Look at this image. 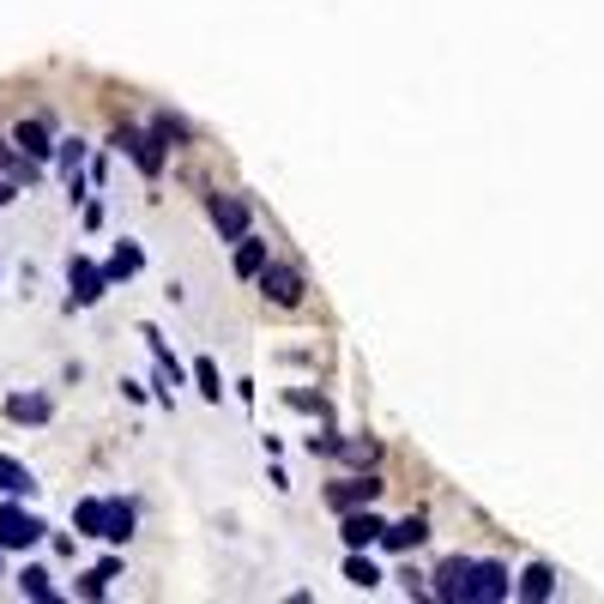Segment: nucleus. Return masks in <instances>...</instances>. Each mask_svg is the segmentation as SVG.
<instances>
[{"mask_svg":"<svg viewBox=\"0 0 604 604\" xmlns=\"http://www.w3.org/2000/svg\"><path fill=\"white\" fill-rule=\"evenodd\" d=\"M73 526H80L85 539H104V496H85L80 508H73Z\"/></svg>","mask_w":604,"mask_h":604,"instance_id":"6ab92c4d","label":"nucleus"},{"mask_svg":"<svg viewBox=\"0 0 604 604\" xmlns=\"http://www.w3.org/2000/svg\"><path fill=\"white\" fill-rule=\"evenodd\" d=\"M67 285H73L67 309H97V302H104V290H109V278H104V266H92V261H73V266H67Z\"/></svg>","mask_w":604,"mask_h":604,"instance_id":"423d86ee","label":"nucleus"},{"mask_svg":"<svg viewBox=\"0 0 604 604\" xmlns=\"http://www.w3.org/2000/svg\"><path fill=\"white\" fill-rule=\"evenodd\" d=\"M116 145L128 152V164L145 176V182H158L164 164H170V145H164L152 128H116Z\"/></svg>","mask_w":604,"mask_h":604,"instance_id":"f03ea898","label":"nucleus"},{"mask_svg":"<svg viewBox=\"0 0 604 604\" xmlns=\"http://www.w3.org/2000/svg\"><path fill=\"white\" fill-rule=\"evenodd\" d=\"M382 514H369V508H351V514H345V520H339V532H345V544H351V551H363V544H375V539H382Z\"/></svg>","mask_w":604,"mask_h":604,"instance_id":"9d476101","label":"nucleus"},{"mask_svg":"<svg viewBox=\"0 0 604 604\" xmlns=\"http://www.w3.org/2000/svg\"><path fill=\"white\" fill-rule=\"evenodd\" d=\"M116 575H121L116 556H109V563H97V568H85V575H80V599H104L109 580H116Z\"/></svg>","mask_w":604,"mask_h":604,"instance_id":"a211bd4d","label":"nucleus"},{"mask_svg":"<svg viewBox=\"0 0 604 604\" xmlns=\"http://www.w3.org/2000/svg\"><path fill=\"white\" fill-rule=\"evenodd\" d=\"M430 539V520L423 514H406V520H394V526H382V551H418V544Z\"/></svg>","mask_w":604,"mask_h":604,"instance_id":"1a4fd4ad","label":"nucleus"},{"mask_svg":"<svg viewBox=\"0 0 604 604\" xmlns=\"http://www.w3.org/2000/svg\"><path fill=\"white\" fill-rule=\"evenodd\" d=\"M290 406H297V411H321V418H327V399H321V394H302V387H290Z\"/></svg>","mask_w":604,"mask_h":604,"instance_id":"393cba45","label":"nucleus"},{"mask_svg":"<svg viewBox=\"0 0 604 604\" xmlns=\"http://www.w3.org/2000/svg\"><path fill=\"white\" fill-rule=\"evenodd\" d=\"M266 261H273V254H266V242L254 237V230H249V237H237V278H254Z\"/></svg>","mask_w":604,"mask_h":604,"instance_id":"dca6fc26","label":"nucleus"},{"mask_svg":"<svg viewBox=\"0 0 604 604\" xmlns=\"http://www.w3.org/2000/svg\"><path fill=\"white\" fill-rule=\"evenodd\" d=\"M152 133H158L164 145H188V140H194V128H188L182 116H158V128H152Z\"/></svg>","mask_w":604,"mask_h":604,"instance_id":"4be33fe9","label":"nucleus"},{"mask_svg":"<svg viewBox=\"0 0 604 604\" xmlns=\"http://www.w3.org/2000/svg\"><path fill=\"white\" fill-rule=\"evenodd\" d=\"M514 592H520L526 604H544V599H551V592H556V575H551V568H544V563H532V568H526V575H520V587H514Z\"/></svg>","mask_w":604,"mask_h":604,"instance_id":"2eb2a0df","label":"nucleus"},{"mask_svg":"<svg viewBox=\"0 0 604 604\" xmlns=\"http://www.w3.org/2000/svg\"><path fill=\"white\" fill-rule=\"evenodd\" d=\"M13 194H19V188H13V176H0V206H7Z\"/></svg>","mask_w":604,"mask_h":604,"instance_id":"a878e982","label":"nucleus"},{"mask_svg":"<svg viewBox=\"0 0 604 604\" xmlns=\"http://www.w3.org/2000/svg\"><path fill=\"white\" fill-rule=\"evenodd\" d=\"M0 496H37V472L19 466L13 454H0Z\"/></svg>","mask_w":604,"mask_h":604,"instance_id":"9b49d317","label":"nucleus"},{"mask_svg":"<svg viewBox=\"0 0 604 604\" xmlns=\"http://www.w3.org/2000/svg\"><path fill=\"white\" fill-rule=\"evenodd\" d=\"M43 532L49 526L25 514V502H0V551H31V544H43Z\"/></svg>","mask_w":604,"mask_h":604,"instance_id":"7ed1b4c3","label":"nucleus"},{"mask_svg":"<svg viewBox=\"0 0 604 604\" xmlns=\"http://www.w3.org/2000/svg\"><path fill=\"white\" fill-rule=\"evenodd\" d=\"M19 592H25L31 604H55V599H61V592H55V575H49V568H25V575H19Z\"/></svg>","mask_w":604,"mask_h":604,"instance_id":"f3484780","label":"nucleus"},{"mask_svg":"<svg viewBox=\"0 0 604 604\" xmlns=\"http://www.w3.org/2000/svg\"><path fill=\"white\" fill-rule=\"evenodd\" d=\"M309 454H327V460H339V454H345V435H339V430H321V435H309Z\"/></svg>","mask_w":604,"mask_h":604,"instance_id":"b1692460","label":"nucleus"},{"mask_svg":"<svg viewBox=\"0 0 604 604\" xmlns=\"http://www.w3.org/2000/svg\"><path fill=\"white\" fill-rule=\"evenodd\" d=\"M104 539L109 544H128L133 539V502H104Z\"/></svg>","mask_w":604,"mask_h":604,"instance_id":"f8f14e48","label":"nucleus"},{"mask_svg":"<svg viewBox=\"0 0 604 604\" xmlns=\"http://www.w3.org/2000/svg\"><path fill=\"white\" fill-rule=\"evenodd\" d=\"M382 478L369 472V478H351V484H327V508L333 514H351V508H375V496H382Z\"/></svg>","mask_w":604,"mask_h":604,"instance_id":"0eeeda50","label":"nucleus"},{"mask_svg":"<svg viewBox=\"0 0 604 604\" xmlns=\"http://www.w3.org/2000/svg\"><path fill=\"white\" fill-rule=\"evenodd\" d=\"M7 418H13V423H49L55 406L43 394H13V399H7Z\"/></svg>","mask_w":604,"mask_h":604,"instance_id":"ddd939ff","label":"nucleus"},{"mask_svg":"<svg viewBox=\"0 0 604 604\" xmlns=\"http://www.w3.org/2000/svg\"><path fill=\"white\" fill-rule=\"evenodd\" d=\"M435 599H460V604H496L514 592L508 568L502 563H472V556H447L442 568H435Z\"/></svg>","mask_w":604,"mask_h":604,"instance_id":"f257e3e1","label":"nucleus"},{"mask_svg":"<svg viewBox=\"0 0 604 604\" xmlns=\"http://www.w3.org/2000/svg\"><path fill=\"white\" fill-rule=\"evenodd\" d=\"M0 176H25V182H31V176H37V164H31V158H19L13 145L0 140Z\"/></svg>","mask_w":604,"mask_h":604,"instance_id":"5701e85b","label":"nucleus"},{"mask_svg":"<svg viewBox=\"0 0 604 604\" xmlns=\"http://www.w3.org/2000/svg\"><path fill=\"white\" fill-rule=\"evenodd\" d=\"M194 382H200V399H212V406L224 399V375H218V363H212V357H200V363H194Z\"/></svg>","mask_w":604,"mask_h":604,"instance_id":"412c9836","label":"nucleus"},{"mask_svg":"<svg viewBox=\"0 0 604 604\" xmlns=\"http://www.w3.org/2000/svg\"><path fill=\"white\" fill-rule=\"evenodd\" d=\"M254 285H261V297L273 302V309H297L302 290H309V285H302L297 266H278V261H266L261 273H254Z\"/></svg>","mask_w":604,"mask_h":604,"instance_id":"20e7f679","label":"nucleus"},{"mask_svg":"<svg viewBox=\"0 0 604 604\" xmlns=\"http://www.w3.org/2000/svg\"><path fill=\"white\" fill-rule=\"evenodd\" d=\"M345 580L369 592V587H382V568L369 563V556H357V551H351V556H345Z\"/></svg>","mask_w":604,"mask_h":604,"instance_id":"aec40b11","label":"nucleus"},{"mask_svg":"<svg viewBox=\"0 0 604 604\" xmlns=\"http://www.w3.org/2000/svg\"><path fill=\"white\" fill-rule=\"evenodd\" d=\"M145 266V254H140V242H116V254H109V266H104V278L109 285H121V278H133Z\"/></svg>","mask_w":604,"mask_h":604,"instance_id":"4468645a","label":"nucleus"},{"mask_svg":"<svg viewBox=\"0 0 604 604\" xmlns=\"http://www.w3.org/2000/svg\"><path fill=\"white\" fill-rule=\"evenodd\" d=\"M13 145H19V158L49 164V158H55V128H49V121H19V128H13Z\"/></svg>","mask_w":604,"mask_h":604,"instance_id":"6e6552de","label":"nucleus"},{"mask_svg":"<svg viewBox=\"0 0 604 604\" xmlns=\"http://www.w3.org/2000/svg\"><path fill=\"white\" fill-rule=\"evenodd\" d=\"M206 218H212V230H218L224 242H237V237H249L254 212H249V200H237V194H212L206 200Z\"/></svg>","mask_w":604,"mask_h":604,"instance_id":"39448f33","label":"nucleus"}]
</instances>
